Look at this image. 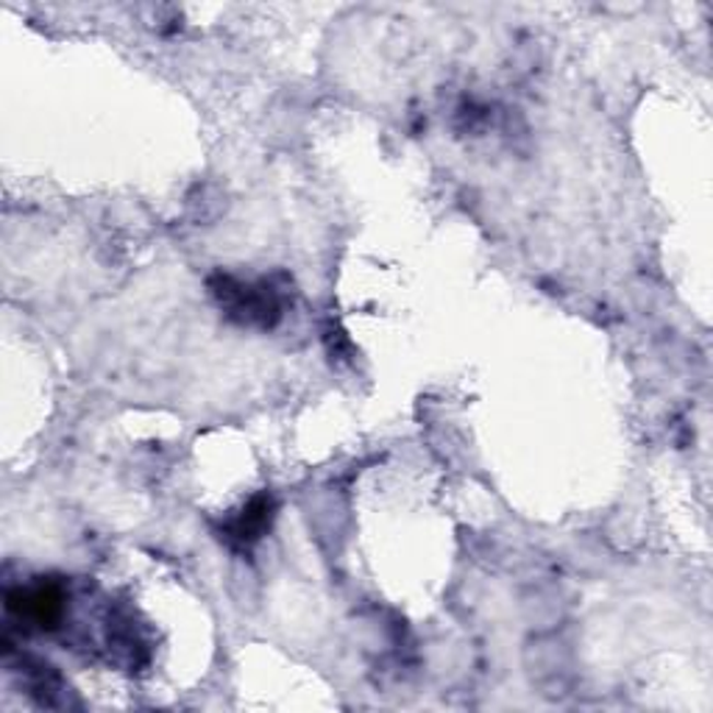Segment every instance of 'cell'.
<instances>
[{"label":"cell","instance_id":"obj_1","mask_svg":"<svg viewBox=\"0 0 713 713\" xmlns=\"http://www.w3.org/2000/svg\"><path fill=\"white\" fill-rule=\"evenodd\" d=\"M7 608L17 619L32 621L43 630H54L59 628L65 616V591L56 583H37L32 588L9 591Z\"/></svg>","mask_w":713,"mask_h":713},{"label":"cell","instance_id":"obj_2","mask_svg":"<svg viewBox=\"0 0 713 713\" xmlns=\"http://www.w3.org/2000/svg\"><path fill=\"white\" fill-rule=\"evenodd\" d=\"M268 518H271V502H268V499H254V502L248 504V511L241 516V522L234 524V535H237L241 541L259 538Z\"/></svg>","mask_w":713,"mask_h":713}]
</instances>
